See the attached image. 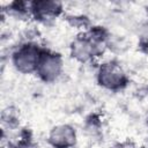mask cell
Returning <instances> with one entry per match:
<instances>
[{
  "label": "cell",
  "mask_w": 148,
  "mask_h": 148,
  "mask_svg": "<svg viewBox=\"0 0 148 148\" xmlns=\"http://www.w3.org/2000/svg\"><path fill=\"white\" fill-rule=\"evenodd\" d=\"M40 56L42 53L38 52L37 47L24 45L14 54V64L21 72H31L32 69H37Z\"/></svg>",
  "instance_id": "6da1fadb"
},
{
  "label": "cell",
  "mask_w": 148,
  "mask_h": 148,
  "mask_svg": "<svg viewBox=\"0 0 148 148\" xmlns=\"http://www.w3.org/2000/svg\"><path fill=\"white\" fill-rule=\"evenodd\" d=\"M99 81L103 86L114 89L125 84V75L117 65L106 64L101 68Z\"/></svg>",
  "instance_id": "7a4b0ae2"
},
{
  "label": "cell",
  "mask_w": 148,
  "mask_h": 148,
  "mask_svg": "<svg viewBox=\"0 0 148 148\" xmlns=\"http://www.w3.org/2000/svg\"><path fill=\"white\" fill-rule=\"evenodd\" d=\"M60 68H61V61L57 54H43L42 53L37 69L44 80L54 79L59 74Z\"/></svg>",
  "instance_id": "3957f363"
},
{
  "label": "cell",
  "mask_w": 148,
  "mask_h": 148,
  "mask_svg": "<svg viewBox=\"0 0 148 148\" xmlns=\"http://www.w3.org/2000/svg\"><path fill=\"white\" fill-rule=\"evenodd\" d=\"M50 140L53 146L58 148H67L75 141V133L68 126H59L51 133Z\"/></svg>",
  "instance_id": "277c9868"
},
{
  "label": "cell",
  "mask_w": 148,
  "mask_h": 148,
  "mask_svg": "<svg viewBox=\"0 0 148 148\" xmlns=\"http://www.w3.org/2000/svg\"><path fill=\"white\" fill-rule=\"evenodd\" d=\"M36 16L38 17H49V16H54L58 14L60 10V3L58 2H51V1H43V2H34L32 8H31Z\"/></svg>",
  "instance_id": "5b68a950"
},
{
  "label": "cell",
  "mask_w": 148,
  "mask_h": 148,
  "mask_svg": "<svg viewBox=\"0 0 148 148\" xmlns=\"http://www.w3.org/2000/svg\"><path fill=\"white\" fill-rule=\"evenodd\" d=\"M121 148H128V147H121Z\"/></svg>",
  "instance_id": "8992f818"
}]
</instances>
